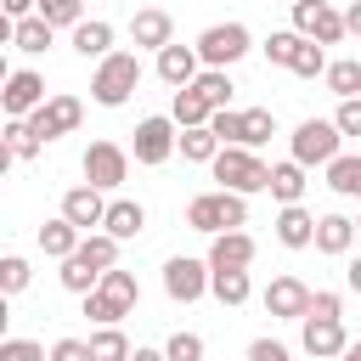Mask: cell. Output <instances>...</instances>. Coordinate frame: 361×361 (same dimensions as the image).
<instances>
[{
  "instance_id": "f6af8a7d",
  "label": "cell",
  "mask_w": 361,
  "mask_h": 361,
  "mask_svg": "<svg viewBox=\"0 0 361 361\" xmlns=\"http://www.w3.org/2000/svg\"><path fill=\"white\" fill-rule=\"evenodd\" d=\"M248 361H293V350L276 344V338H254V344H248Z\"/></svg>"
},
{
  "instance_id": "e0dca14e",
  "label": "cell",
  "mask_w": 361,
  "mask_h": 361,
  "mask_svg": "<svg viewBox=\"0 0 361 361\" xmlns=\"http://www.w3.org/2000/svg\"><path fill=\"white\" fill-rule=\"evenodd\" d=\"M271 226H276V243L282 248H316V214L305 203H282Z\"/></svg>"
},
{
  "instance_id": "9a60e30c",
  "label": "cell",
  "mask_w": 361,
  "mask_h": 361,
  "mask_svg": "<svg viewBox=\"0 0 361 361\" xmlns=\"http://www.w3.org/2000/svg\"><path fill=\"white\" fill-rule=\"evenodd\" d=\"M130 39H135V51H164V45L175 39V17L158 11V6H141V11L130 17Z\"/></svg>"
},
{
  "instance_id": "d4e9b609",
  "label": "cell",
  "mask_w": 361,
  "mask_h": 361,
  "mask_svg": "<svg viewBox=\"0 0 361 361\" xmlns=\"http://www.w3.org/2000/svg\"><path fill=\"white\" fill-rule=\"evenodd\" d=\"M305 186H310V180H305V164H299V158L271 164V197H276V203H299Z\"/></svg>"
},
{
  "instance_id": "f1b7e54d",
  "label": "cell",
  "mask_w": 361,
  "mask_h": 361,
  "mask_svg": "<svg viewBox=\"0 0 361 361\" xmlns=\"http://www.w3.org/2000/svg\"><path fill=\"white\" fill-rule=\"evenodd\" d=\"M56 276H62V288H68V293H79V299H85L90 288H102V276H107V271H96V265L85 259V254H68Z\"/></svg>"
},
{
  "instance_id": "83f0119b",
  "label": "cell",
  "mask_w": 361,
  "mask_h": 361,
  "mask_svg": "<svg viewBox=\"0 0 361 361\" xmlns=\"http://www.w3.org/2000/svg\"><path fill=\"white\" fill-rule=\"evenodd\" d=\"M180 158H186V164H214V158H220V135H214L209 124L180 130Z\"/></svg>"
},
{
  "instance_id": "ee69618b",
  "label": "cell",
  "mask_w": 361,
  "mask_h": 361,
  "mask_svg": "<svg viewBox=\"0 0 361 361\" xmlns=\"http://www.w3.org/2000/svg\"><path fill=\"white\" fill-rule=\"evenodd\" d=\"M51 361H90V338H56Z\"/></svg>"
},
{
  "instance_id": "ab89813d",
  "label": "cell",
  "mask_w": 361,
  "mask_h": 361,
  "mask_svg": "<svg viewBox=\"0 0 361 361\" xmlns=\"http://www.w3.org/2000/svg\"><path fill=\"white\" fill-rule=\"evenodd\" d=\"M209 130L220 135V147H243V113H231V107H214Z\"/></svg>"
},
{
  "instance_id": "f546056e",
  "label": "cell",
  "mask_w": 361,
  "mask_h": 361,
  "mask_svg": "<svg viewBox=\"0 0 361 361\" xmlns=\"http://www.w3.org/2000/svg\"><path fill=\"white\" fill-rule=\"evenodd\" d=\"M51 39H56V28H51L39 11H34V17H23V23H17V34H11V45H17V51H28V56L51 51Z\"/></svg>"
},
{
  "instance_id": "836d02e7",
  "label": "cell",
  "mask_w": 361,
  "mask_h": 361,
  "mask_svg": "<svg viewBox=\"0 0 361 361\" xmlns=\"http://www.w3.org/2000/svg\"><path fill=\"white\" fill-rule=\"evenodd\" d=\"M6 147H11V158H17V164H28V158H39V147H45V141L28 130V118H6Z\"/></svg>"
},
{
  "instance_id": "277c9868",
  "label": "cell",
  "mask_w": 361,
  "mask_h": 361,
  "mask_svg": "<svg viewBox=\"0 0 361 361\" xmlns=\"http://www.w3.org/2000/svg\"><path fill=\"white\" fill-rule=\"evenodd\" d=\"M209 175H214L226 192H243V197L271 192V164H265L254 147H220V158L209 164Z\"/></svg>"
},
{
  "instance_id": "8d00e7d4",
  "label": "cell",
  "mask_w": 361,
  "mask_h": 361,
  "mask_svg": "<svg viewBox=\"0 0 361 361\" xmlns=\"http://www.w3.org/2000/svg\"><path fill=\"white\" fill-rule=\"evenodd\" d=\"M39 17L51 28H79L85 23V0H39Z\"/></svg>"
},
{
  "instance_id": "cb8c5ba5",
  "label": "cell",
  "mask_w": 361,
  "mask_h": 361,
  "mask_svg": "<svg viewBox=\"0 0 361 361\" xmlns=\"http://www.w3.org/2000/svg\"><path fill=\"white\" fill-rule=\"evenodd\" d=\"M169 118H175L180 130H192V124H209V118H214V107H209V96H203L197 85H180V90H175V102H169Z\"/></svg>"
},
{
  "instance_id": "ba28073f",
  "label": "cell",
  "mask_w": 361,
  "mask_h": 361,
  "mask_svg": "<svg viewBox=\"0 0 361 361\" xmlns=\"http://www.w3.org/2000/svg\"><path fill=\"white\" fill-rule=\"evenodd\" d=\"M79 169H85V180H90V186L118 192V186L130 180V152H124L118 141H90V147H85V158H79Z\"/></svg>"
},
{
  "instance_id": "8fae6325",
  "label": "cell",
  "mask_w": 361,
  "mask_h": 361,
  "mask_svg": "<svg viewBox=\"0 0 361 361\" xmlns=\"http://www.w3.org/2000/svg\"><path fill=\"white\" fill-rule=\"evenodd\" d=\"M299 344H305V355H316V361H338V355L350 350L344 316H305V322H299Z\"/></svg>"
},
{
  "instance_id": "bcb514c9",
  "label": "cell",
  "mask_w": 361,
  "mask_h": 361,
  "mask_svg": "<svg viewBox=\"0 0 361 361\" xmlns=\"http://www.w3.org/2000/svg\"><path fill=\"white\" fill-rule=\"evenodd\" d=\"M310 316H344V299L338 293H310Z\"/></svg>"
},
{
  "instance_id": "2e32d148",
  "label": "cell",
  "mask_w": 361,
  "mask_h": 361,
  "mask_svg": "<svg viewBox=\"0 0 361 361\" xmlns=\"http://www.w3.org/2000/svg\"><path fill=\"white\" fill-rule=\"evenodd\" d=\"M197 73H203V56H197V45H175V39H169V45L158 51V79H164L169 90L192 85Z\"/></svg>"
},
{
  "instance_id": "c3c4849f",
  "label": "cell",
  "mask_w": 361,
  "mask_h": 361,
  "mask_svg": "<svg viewBox=\"0 0 361 361\" xmlns=\"http://www.w3.org/2000/svg\"><path fill=\"white\" fill-rule=\"evenodd\" d=\"M344 288L361 293V254H350V265H344Z\"/></svg>"
},
{
  "instance_id": "7bdbcfd3",
  "label": "cell",
  "mask_w": 361,
  "mask_h": 361,
  "mask_svg": "<svg viewBox=\"0 0 361 361\" xmlns=\"http://www.w3.org/2000/svg\"><path fill=\"white\" fill-rule=\"evenodd\" d=\"M333 124H338L344 135H361V96H344L338 113H333Z\"/></svg>"
},
{
  "instance_id": "4316f807",
  "label": "cell",
  "mask_w": 361,
  "mask_h": 361,
  "mask_svg": "<svg viewBox=\"0 0 361 361\" xmlns=\"http://www.w3.org/2000/svg\"><path fill=\"white\" fill-rule=\"evenodd\" d=\"M327 186H333L338 197H355V203H361V152H338V158L327 164Z\"/></svg>"
},
{
  "instance_id": "f35d334b",
  "label": "cell",
  "mask_w": 361,
  "mask_h": 361,
  "mask_svg": "<svg viewBox=\"0 0 361 361\" xmlns=\"http://www.w3.org/2000/svg\"><path fill=\"white\" fill-rule=\"evenodd\" d=\"M28 276H34V271H28V259H23V254H6V259H0V293H6V299H11V293H23V288H28Z\"/></svg>"
},
{
  "instance_id": "7c38bea8",
  "label": "cell",
  "mask_w": 361,
  "mask_h": 361,
  "mask_svg": "<svg viewBox=\"0 0 361 361\" xmlns=\"http://www.w3.org/2000/svg\"><path fill=\"white\" fill-rule=\"evenodd\" d=\"M293 28H299L305 39H316V45H338V39L350 34V23H344L327 0H293Z\"/></svg>"
},
{
  "instance_id": "74e56055",
  "label": "cell",
  "mask_w": 361,
  "mask_h": 361,
  "mask_svg": "<svg viewBox=\"0 0 361 361\" xmlns=\"http://www.w3.org/2000/svg\"><path fill=\"white\" fill-rule=\"evenodd\" d=\"M288 73H299V79H322V73H327V45H316V39H305Z\"/></svg>"
},
{
  "instance_id": "7a4b0ae2",
  "label": "cell",
  "mask_w": 361,
  "mask_h": 361,
  "mask_svg": "<svg viewBox=\"0 0 361 361\" xmlns=\"http://www.w3.org/2000/svg\"><path fill=\"white\" fill-rule=\"evenodd\" d=\"M135 305H141V282H135L130 271H118V265L102 276V288H90V293H85V316H90L96 327H118Z\"/></svg>"
},
{
  "instance_id": "f907efd6",
  "label": "cell",
  "mask_w": 361,
  "mask_h": 361,
  "mask_svg": "<svg viewBox=\"0 0 361 361\" xmlns=\"http://www.w3.org/2000/svg\"><path fill=\"white\" fill-rule=\"evenodd\" d=\"M344 23H350V34H361V0H355V6L344 11Z\"/></svg>"
},
{
  "instance_id": "603a6c76",
  "label": "cell",
  "mask_w": 361,
  "mask_h": 361,
  "mask_svg": "<svg viewBox=\"0 0 361 361\" xmlns=\"http://www.w3.org/2000/svg\"><path fill=\"white\" fill-rule=\"evenodd\" d=\"M79 243H85V231H79L62 209H56V220H45V226H39V254H51V259H68Z\"/></svg>"
},
{
  "instance_id": "484cf974",
  "label": "cell",
  "mask_w": 361,
  "mask_h": 361,
  "mask_svg": "<svg viewBox=\"0 0 361 361\" xmlns=\"http://www.w3.org/2000/svg\"><path fill=\"white\" fill-rule=\"evenodd\" d=\"M209 271H214V265H209ZM209 293H214L226 310H237V305H248L254 282H248V271H214V276H209Z\"/></svg>"
},
{
  "instance_id": "7dc6e473",
  "label": "cell",
  "mask_w": 361,
  "mask_h": 361,
  "mask_svg": "<svg viewBox=\"0 0 361 361\" xmlns=\"http://www.w3.org/2000/svg\"><path fill=\"white\" fill-rule=\"evenodd\" d=\"M0 6H6V17H11V23H23V17H34V11H39V0H0Z\"/></svg>"
},
{
  "instance_id": "ffe728a7",
  "label": "cell",
  "mask_w": 361,
  "mask_h": 361,
  "mask_svg": "<svg viewBox=\"0 0 361 361\" xmlns=\"http://www.w3.org/2000/svg\"><path fill=\"white\" fill-rule=\"evenodd\" d=\"M355 220L350 214H316V248L322 254H333V259H344L350 248H355Z\"/></svg>"
},
{
  "instance_id": "ac0fdd59",
  "label": "cell",
  "mask_w": 361,
  "mask_h": 361,
  "mask_svg": "<svg viewBox=\"0 0 361 361\" xmlns=\"http://www.w3.org/2000/svg\"><path fill=\"white\" fill-rule=\"evenodd\" d=\"M209 265H214V271H248V265H254V237H248L243 226L209 237Z\"/></svg>"
},
{
  "instance_id": "44dd1931",
  "label": "cell",
  "mask_w": 361,
  "mask_h": 361,
  "mask_svg": "<svg viewBox=\"0 0 361 361\" xmlns=\"http://www.w3.org/2000/svg\"><path fill=\"white\" fill-rule=\"evenodd\" d=\"M73 51H79L85 62L113 56V23H107V17H85V23L73 28Z\"/></svg>"
},
{
  "instance_id": "8992f818",
  "label": "cell",
  "mask_w": 361,
  "mask_h": 361,
  "mask_svg": "<svg viewBox=\"0 0 361 361\" xmlns=\"http://www.w3.org/2000/svg\"><path fill=\"white\" fill-rule=\"evenodd\" d=\"M130 152H135V164H147V169L169 164V158L180 152V124H175V118H164V113H147V118L135 124Z\"/></svg>"
},
{
  "instance_id": "681fc988",
  "label": "cell",
  "mask_w": 361,
  "mask_h": 361,
  "mask_svg": "<svg viewBox=\"0 0 361 361\" xmlns=\"http://www.w3.org/2000/svg\"><path fill=\"white\" fill-rule=\"evenodd\" d=\"M130 361H169V355H164V350H147V344H141V350H135Z\"/></svg>"
},
{
  "instance_id": "5b68a950",
  "label": "cell",
  "mask_w": 361,
  "mask_h": 361,
  "mask_svg": "<svg viewBox=\"0 0 361 361\" xmlns=\"http://www.w3.org/2000/svg\"><path fill=\"white\" fill-rule=\"evenodd\" d=\"M288 147H293V158H299L305 169H316V164L327 169V164L344 152V130H338L333 118H305V124L288 135Z\"/></svg>"
},
{
  "instance_id": "6da1fadb",
  "label": "cell",
  "mask_w": 361,
  "mask_h": 361,
  "mask_svg": "<svg viewBox=\"0 0 361 361\" xmlns=\"http://www.w3.org/2000/svg\"><path fill=\"white\" fill-rule=\"evenodd\" d=\"M186 226H192V231H203V237L237 231V226H248V197H243V192H226V186L197 192V197L186 203Z\"/></svg>"
},
{
  "instance_id": "e575fe53",
  "label": "cell",
  "mask_w": 361,
  "mask_h": 361,
  "mask_svg": "<svg viewBox=\"0 0 361 361\" xmlns=\"http://www.w3.org/2000/svg\"><path fill=\"white\" fill-rule=\"evenodd\" d=\"M192 85L209 96V107H231V90H237V85H231V73H226V68H203Z\"/></svg>"
},
{
  "instance_id": "d6a6232c",
  "label": "cell",
  "mask_w": 361,
  "mask_h": 361,
  "mask_svg": "<svg viewBox=\"0 0 361 361\" xmlns=\"http://www.w3.org/2000/svg\"><path fill=\"white\" fill-rule=\"evenodd\" d=\"M299 45H305V34H299V28H276V34H271L259 51H265V62H276V68H293Z\"/></svg>"
},
{
  "instance_id": "4fadbf2b",
  "label": "cell",
  "mask_w": 361,
  "mask_h": 361,
  "mask_svg": "<svg viewBox=\"0 0 361 361\" xmlns=\"http://www.w3.org/2000/svg\"><path fill=\"white\" fill-rule=\"evenodd\" d=\"M51 96H45V79L34 73V68H17V73H6V90H0V107H6V118H28L34 107H45Z\"/></svg>"
},
{
  "instance_id": "1f68e13d",
  "label": "cell",
  "mask_w": 361,
  "mask_h": 361,
  "mask_svg": "<svg viewBox=\"0 0 361 361\" xmlns=\"http://www.w3.org/2000/svg\"><path fill=\"white\" fill-rule=\"evenodd\" d=\"M135 350H130V338L118 333V327H96L90 333V361H130Z\"/></svg>"
},
{
  "instance_id": "3957f363",
  "label": "cell",
  "mask_w": 361,
  "mask_h": 361,
  "mask_svg": "<svg viewBox=\"0 0 361 361\" xmlns=\"http://www.w3.org/2000/svg\"><path fill=\"white\" fill-rule=\"evenodd\" d=\"M135 85H141V56H135V51H113V56H102L96 73H90V102H96V107H124V102L135 96Z\"/></svg>"
},
{
  "instance_id": "60d3db41",
  "label": "cell",
  "mask_w": 361,
  "mask_h": 361,
  "mask_svg": "<svg viewBox=\"0 0 361 361\" xmlns=\"http://www.w3.org/2000/svg\"><path fill=\"white\" fill-rule=\"evenodd\" d=\"M0 361H51V350L34 338H0Z\"/></svg>"
},
{
  "instance_id": "d6986e66",
  "label": "cell",
  "mask_w": 361,
  "mask_h": 361,
  "mask_svg": "<svg viewBox=\"0 0 361 361\" xmlns=\"http://www.w3.org/2000/svg\"><path fill=\"white\" fill-rule=\"evenodd\" d=\"M62 214L79 226V231H90V226H102L107 220V197H102V186H73V192H62Z\"/></svg>"
},
{
  "instance_id": "b9f144b4",
  "label": "cell",
  "mask_w": 361,
  "mask_h": 361,
  "mask_svg": "<svg viewBox=\"0 0 361 361\" xmlns=\"http://www.w3.org/2000/svg\"><path fill=\"white\" fill-rule=\"evenodd\" d=\"M164 355H169V361H203V338H197V333H169Z\"/></svg>"
},
{
  "instance_id": "d590c367",
  "label": "cell",
  "mask_w": 361,
  "mask_h": 361,
  "mask_svg": "<svg viewBox=\"0 0 361 361\" xmlns=\"http://www.w3.org/2000/svg\"><path fill=\"white\" fill-rule=\"evenodd\" d=\"M276 135V113L271 107H248L243 113V147H265Z\"/></svg>"
},
{
  "instance_id": "7402d4cb",
  "label": "cell",
  "mask_w": 361,
  "mask_h": 361,
  "mask_svg": "<svg viewBox=\"0 0 361 361\" xmlns=\"http://www.w3.org/2000/svg\"><path fill=\"white\" fill-rule=\"evenodd\" d=\"M102 231H113L118 243H130V237H141V231H147V209H141L135 197H113V203H107Z\"/></svg>"
},
{
  "instance_id": "f5cc1de1",
  "label": "cell",
  "mask_w": 361,
  "mask_h": 361,
  "mask_svg": "<svg viewBox=\"0 0 361 361\" xmlns=\"http://www.w3.org/2000/svg\"><path fill=\"white\" fill-rule=\"evenodd\" d=\"M355 231H361V214H355Z\"/></svg>"
},
{
  "instance_id": "4dcf8cb0",
  "label": "cell",
  "mask_w": 361,
  "mask_h": 361,
  "mask_svg": "<svg viewBox=\"0 0 361 361\" xmlns=\"http://www.w3.org/2000/svg\"><path fill=\"white\" fill-rule=\"evenodd\" d=\"M327 90L344 102V96H361V56H338V62H327Z\"/></svg>"
},
{
  "instance_id": "5bb4252c",
  "label": "cell",
  "mask_w": 361,
  "mask_h": 361,
  "mask_svg": "<svg viewBox=\"0 0 361 361\" xmlns=\"http://www.w3.org/2000/svg\"><path fill=\"white\" fill-rule=\"evenodd\" d=\"M265 316H276V322H305V316H310V288H305L299 276H271V288H265Z\"/></svg>"
},
{
  "instance_id": "52a82bcc",
  "label": "cell",
  "mask_w": 361,
  "mask_h": 361,
  "mask_svg": "<svg viewBox=\"0 0 361 361\" xmlns=\"http://www.w3.org/2000/svg\"><path fill=\"white\" fill-rule=\"evenodd\" d=\"M248 51H254V34H248L243 23H209V28L197 34L203 68H231V62H243Z\"/></svg>"
},
{
  "instance_id": "816d5d0a",
  "label": "cell",
  "mask_w": 361,
  "mask_h": 361,
  "mask_svg": "<svg viewBox=\"0 0 361 361\" xmlns=\"http://www.w3.org/2000/svg\"><path fill=\"white\" fill-rule=\"evenodd\" d=\"M338 361H361V338H350V350H344Z\"/></svg>"
},
{
  "instance_id": "9c48e42d",
  "label": "cell",
  "mask_w": 361,
  "mask_h": 361,
  "mask_svg": "<svg viewBox=\"0 0 361 361\" xmlns=\"http://www.w3.org/2000/svg\"><path fill=\"white\" fill-rule=\"evenodd\" d=\"M209 259H192V254H175V259H164V293L175 299V305H197L203 293H209Z\"/></svg>"
},
{
  "instance_id": "30bf717a",
  "label": "cell",
  "mask_w": 361,
  "mask_h": 361,
  "mask_svg": "<svg viewBox=\"0 0 361 361\" xmlns=\"http://www.w3.org/2000/svg\"><path fill=\"white\" fill-rule=\"evenodd\" d=\"M79 118H85V102H79V96H51L45 107L28 113V130H34L39 141H62V135L79 130Z\"/></svg>"
}]
</instances>
